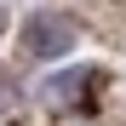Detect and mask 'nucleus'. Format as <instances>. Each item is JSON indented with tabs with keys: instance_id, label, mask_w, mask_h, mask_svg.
Here are the masks:
<instances>
[{
	"instance_id": "nucleus-2",
	"label": "nucleus",
	"mask_w": 126,
	"mask_h": 126,
	"mask_svg": "<svg viewBox=\"0 0 126 126\" xmlns=\"http://www.w3.org/2000/svg\"><path fill=\"white\" fill-rule=\"evenodd\" d=\"M92 86H97L92 69H63V75H52L46 86H40V97H52V103H86L80 92H92Z\"/></svg>"
},
{
	"instance_id": "nucleus-1",
	"label": "nucleus",
	"mask_w": 126,
	"mask_h": 126,
	"mask_svg": "<svg viewBox=\"0 0 126 126\" xmlns=\"http://www.w3.org/2000/svg\"><path fill=\"white\" fill-rule=\"evenodd\" d=\"M69 46H75V23L63 12H34L23 23V52L29 57H63Z\"/></svg>"
}]
</instances>
